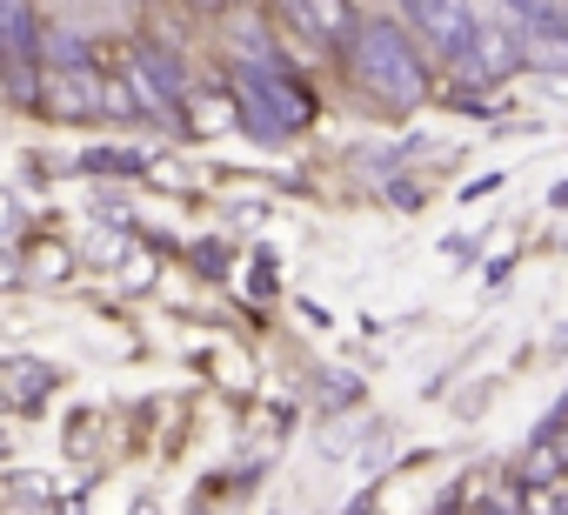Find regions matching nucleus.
<instances>
[{
    "label": "nucleus",
    "mask_w": 568,
    "mask_h": 515,
    "mask_svg": "<svg viewBox=\"0 0 568 515\" xmlns=\"http://www.w3.org/2000/svg\"><path fill=\"white\" fill-rule=\"evenodd\" d=\"M187 8H221V0H187Z\"/></svg>",
    "instance_id": "obj_8"
},
{
    "label": "nucleus",
    "mask_w": 568,
    "mask_h": 515,
    "mask_svg": "<svg viewBox=\"0 0 568 515\" xmlns=\"http://www.w3.org/2000/svg\"><path fill=\"white\" fill-rule=\"evenodd\" d=\"M21 269H28L34 282H68V275H74V248H68V241H34Z\"/></svg>",
    "instance_id": "obj_5"
},
{
    "label": "nucleus",
    "mask_w": 568,
    "mask_h": 515,
    "mask_svg": "<svg viewBox=\"0 0 568 515\" xmlns=\"http://www.w3.org/2000/svg\"><path fill=\"white\" fill-rule=\"evenodd\" d=\"M274 8H288V14H295V8H302V0H274Z\"/></svg>",
    "instance_id": "obj_7"
},
{
    "label": "nucleus",
    "mask_w": 568,
    "mask_h": 515,
    "mask_svg": "<svg viewBox=\"0 0 568 515\" xmlns=\"http://www.w3.org/2000/svg\"><path fill=\"white\" fill-rule=\"evenodd\" d=\"M194 262H201V275H227V248H201Z\"/></svg>",
    "instance_id": "obj_6"
},
{
    "label": "nucleus",
    "mask_w": 568,
    "mask_h": 515,
    "mask_svg": "<svg viewBox=\"0 0 568 515\" xmlns=\"http://www.w3.org/2000/svg\"><path fill=\"white\" fill-rule=\"evenodd\" d=\"M0 375H8V408H14V415H28V408H34L41 395H54V382H61L54 362H34V355H14Z\"/></svg>",
    "instance_id": "obj_2"
},
{
    "label": "nucleus",
    "mask_w": 568,
    "mask_h": 515,
    "mask_svg": "<svg viewBox=\"0 0 568 515\" xmlns=\"http://www.w3.org/2000/svg\"><path fill=\"white\" fill-rule=\"evenodd\" d=\"M328 48H348L355 34H362V21H355V8H348V0H302V8H295Z\"/></svg>",
    "instance_id": "obj_3"
},
{
    "label": "nucleus",
    "mask_w": 568,
    "mask_h": 515,
    "mask_svg": "<svg viewBox=\"0 0 568 515\" xmlns=\"http://www.w3.org/2000/svg\"><path fill=\"white\" fill-rule=\"evenodd\" d=\"M402 14H408V34L422 41V54L442 61V68H462V74H481V81H501V74L521 61V48H495L501 34L475 21L468 0H402Z\"/></svg>",
    "instance_id": "obj_1"
},
{
    "label": "nucleus",
    "mask_w": 568,
    "mask_h": 515,
    "mask_svg": "<svg viewBox=\"0 0 568 515\" xmlns=\"http://www.w3.org/2000/svg\"><path fill=\"white\" fill-rule=\"evenodd\" d=\"M181 128L187 134H221V128H234V108L221 94H181Z\"/></svg>",
    "instance_id": "obj_4"
}]
</instances>
